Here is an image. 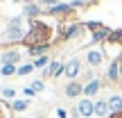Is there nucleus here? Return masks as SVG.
<instances>
[{
	"label": "nucleus",
	"mask_w": 122,
	"mask_h": 118,
	"mask_svg": "<svg viewBox=\"0 0 122 118\" xmlns=\"http://www.w3.org/2000/svg\"><path fill=\"white\" fill-rule=\"evenodd\" d=\"M52 41V27L48 23L39 21H27V32H25V39H23V45L30 48V45H36V43H50Z\"/></svg>",
	"instance_id": "f257e3e1"
},
{
	"label": "nucleus",
	"mask_w": 122,
	"mask_h": 118,
	"mask_svg": "<svg viewBox=\"0 0 122 118\" xmlns=\"http://www.w3.org/2000/svg\"><path fill=\"white\" fill-rule=\"evenodd\" d=\"M86 32V25L81 21H61L59 23V36L54 39V43H66V41L79 39Z\"/></svg>",
	"instance_id": "f03ea898"
},
{
	"label": "nucleus",
	"mask_w": 122,
	"mask_h": 118,
	"mask_svg": "<svg viewBox=\"0 0 122 118\" xmlns=\"http://www.w3.org/2000/svg\"><path fill=\"white\" fill-rule=\"evenodd\" d=\"M45 14L52 16V18H59V23L61 21H75V16H77V7H75L72 2H59V5H54V7L45 9Z\"/></svg>",
	"instance_id": "7ed1b4c3"
},
{
	"label": "nucleus",
	"mask_w": 122,
	"mask_h": 118,
	"mask_svg": "<svg viewBox=\"0 0 122 118\" xmlns=\"http://www.w3.org/2000/svg\"><path fill=\"white\" fill-rule=\"evenodd\" d=\"M81 73H84V64H81V59H79V57H72V59L66 61L63 77L68 79V82H72V79H79V77H81Z\"/></svg>",
	"instance_id": "20e7f679"
},
{
	"label": "nucleus",
	"mask_w": 122,
	"mask_h": 118,
	"mask_svg": "<svg viewBox=\"0 0 122 118\" xmlns=\"http://www.w3.org/2000/svg\"><path fill=\"white\" fill-rule=\"evenodd\" d=\"M63 70H66V61H61V59H52L48 66H45L43 70H41V79H57L63 75Z\"/></svg>",
	"instance_id": "39448f33"
},
{
	"label": "nucleus",
	"mask_w": 122,
	"mask_h": 118,
	"mask_svg": "<svg viewBox=\"0 0 122 118\" xmlns=\"http://www.w3.org/2000/svg\"><path fill=\"white\" fill-rule=\"evenodd\" d=\"M104 84H111V86H118V84H122V77H120V57H115L113 61L109 64V68H106L104 73Z\"/></svg>",
	"instance_id": "423d86ee"
},
{
	"label": "nucleus",
	"mask_w": 122,
	"mask_h": 118,
	"mask_svg": "<svg viewBox=\"0 0 122 118\" xmlns=\"http://www.w3.org/2000/svg\"><path fill=\"white\" fill-rule=\"evenodd\" d=\"M75 109H77L79 118H93V116H95V100L81 96L77 100V105H75Z\"/></svg>",
	"instance_id": "0eeeda50"
},
{
	"label": "nucleus",
	"mask_w": 122,
	"mask_h": 118,
	"mask_svg": "<svg viewBox=\"0 0 122 118\" xmlns=\"http://www.w3.org/2000/svg\"><path fill=\"white\" fill-rule=\"evenodd\" d=\"M63 96L70 98V100H79V98L84 96V82H81V79L66 82V86H63Z\"/></svg>",
	"instance_id": "6e6552de"
},
{
	"label": "nucleus",
	"mask_w": 122,
	"mask_h": 118,
	"mask_svg": "<svg viewBox=\"0 0 122 118\" xmlns=\"http://www.w3.org/2000/svg\"><path fill=\"white\" fill-rule=\"evenodd\" d=\"M20 59H23V55H20V50H18L16 45L5 48L2 52H0V66H5V64H16V66H20Z\"/></svg>",
	"instance_id": "1a4fd4ad"
},
{
	"label": "nucleus",
	"mask_w": 122,
	"mask_h": 118,
	"mask_svg": "<svg viewBox=\"0 0 122 118\" xmlns=\"http://www.w3.org/2000/svg\"><path fill=\"white\" fill-rule=\"evenodd\" d=\"M84 61L88 64V68H97V66H102V64H104V50L88 48L86 55H84Z\"/></svg>",
	"instance_id": "9d476101"
},
{
	"label": "nucleus",
	"mask_w": 122,
	"mask_h": 118,
	"mask_svg": "<svg viewBox=\"0 0 122 118\" xmlns=\"http://www.w3.org/2000/svg\"><path fill=\"white\" fill-rule=\"evenodd\" d=\"M102 86H104V79L102 77H93L91 82H86L84 84V98H97L100 96V91H102Z\"/></svg>",
	"instance_id": "9b49d317"
},
{
	"label": "nucleus",
	"mask_w": 122,
	"mask_h": 118,
	"mask_svg": "<svg viewBox=\"0 0 122 118\" xmlns=\"http://www.w3.org/2000/svg\"><path fill=\"white\" fill-rule=\"evenodd\" d=\"M43 14H45V9L41 7V5L36 2V0H34V2H30V5H25V7H23V16H25L27 21H34V18H41Z\"/></svg>",
	"instance_id": "f8f14e48"
},
{
	"label": "nucleus",
	"mask_w": 122,
	"mask_h": 118,
	"mask_svg": "<svg viewBox=\"0 0 122 118\" xmlns=\"http://www.w3.org/2000/svg\"><path fill=\"white\" fill-rule=\"evenodd\" d=\"M54 41H50V43H36V45H30L27 48V57L36 59V57H43V55H48L50 50H52Z\"/></svg>",
	"instance_id": "ddd939ff"
},
{
	"label": "nucleus",
	"mask_w": 122,
	"mask_h": 118,
	"mask_svg": "<svg viewBox=\"0 0 122 118\" xmlns=\"http://www.w3.org/2000/svg\"><path fill=\"white\" fill-rule=\"evenodd\" d=\"M111 27H106V25H102L100 30H95V32H91V41L93 43H102V41H106L109 43V36H111Z\"/></svg>",
	"instance_id": "4468645a"
},
{
	"label": "nucleus",
	"mask_w": 122,
	"mask_h": 118,
	"mask_svg": "<svg viewBox=\"0 0 122 118\" xmlns=\"http://www.w3.org/2000/svg\"><path fill=\"white\" fill-rule=\"evenodd\" d=\"M106 100H109V109H111V114L122 116V93H111Z\"/></svg>",
	"instance_id": "2eb2a0df"
},
{
	"label": "nucleus",
	"mask_w": 122,
	"mask_h": 118,
	"mask_svg": "<svg viewBox=\"0 0 122 118\" xmlns=\"http://www.w3.org/2000/svg\"><path fill=\"white\" fill-rule=\"evenodd\" d=\"M109 114H111L109 100H106V98H97V100H95V116L97 118H106Z\"/></svg>",
	"instance_id": "dca6fc26"
},
{
	"label": "nucleus",
	"mask_w": 122,
	"mask_h": 118,
	"mask_svg": "<svg viewBox=\"0 0 122 118\" xmlns=\"http://www.w3.org/2000/svg\"><path fill=\"white\" fill-rule=\"evenodd\" d=\"M27 107H30V100H27V98H16V100H11V111L14 114H25Z\"/></svg>",
	"instance_id": "f3484780"
},
{
	"label": "nucleus",
	"mask_w": 122,
	"mask_h": 118,
	"mask_svg": "<svg viewBox=\"0 0 122 118\" xmlns=\"http://www.w3.org/2000/svg\"><path fill=\"white\" fill-rule=\"evenodd\" d=\"M16 89H14V86H2V89H0V98H2V100H7V102H11V100H16Z\"/></svg>",
	"instance_id": "a211bd4d"
},
{
	"label": "nucleus",
	"mask_w": 122,
	"mask_h": 118,
	"mask_svg": "<svg viewBox=\"0 0 122 118\" xmlns=\"http://www.w3.org/2000/svg\"><path fill=\"white\" fill-rule=\"evenodd\" d=\"M34 64H32V61H27V64H20V66H18V77H27V75H32V73H34Z\"/></svg>",
	"instance_id": "6ab92c4d"
},
{
	"label": "nucleus",
	"mask_w": 122,
	"mask_h": 118,
	"mask_svg": "<svg viewBox=\"0 0 122 118\" xmlns=\"http://www.w3.org/2000/svg\"><path fill=\"white\" fill-rule=\"evenodd\" d=\"M18 73V66L16 64H5V66H0V75L2 77H11V75H16Z\"/></svg>",
	"instance_id": "aec40b11"
},
{
	"label": "nucleus",
	"mask_w": 122,
	"mask_h": 118,
	"mask_svg": "<svg viewBox=\"0 0 122 118\" xmlns=\"http://www.w3.org/2000/svg\"><path fill=\"white\" fill-rule=\"evenodd\" d=\"M50 61H52V59H50V55H43V57H36V59H32V64H34V68H36V70H43L45 66L50 64Z\"/></svg>",
	"instance_id": "412c9836"
},
{
	"label": "nucleus",
	"mask_w": 122,
	"mask_h": 118,
	"mask_svg": "<svg viewBox=\"0 0 122 118\" xmlns=\"http://www.w3.org/2000/svg\"><path fill=\"white\" fill-rule=\"evenodd\" d=\"M30 86L34 89V93H41V91H43V89H45V79H41V77H36L34 82L30 84Z\"/></svg>",
	"instance_id": "4be33fe9"
},
{
	"label": "nucleus",
	"mask_w": 122,
	"mask_h": 118,
	"mask_svg": "<svg viewBox=\"0 0 122 118\" xmlns=\"http://www.w3.org/2000/svg\"><path fill=\"white\" fill-rule=\"evenodd\" d=\"M84 25H86L88 32H95V30H100L104 23H100V21H84Z\"/></svg>",
	"instance_id": "5701e85b"
},
{
	"label": "nucleus",
	"mask_w": 122,
	"mask_h": 118,
	"mask_svg": "<svg viewBox=\"0 0 122 118\" xmlns=\"http://www.w3.org/2000/svg\"><path fill=\"white\" fill-rule=\"evenodd\" d=\"M23 18L25 16H14L7 21V27H23Z\"/></svg>",
	"instance_id": "b1692460"
},
{
	"label": "nucleus",
	"mask_w": 122,
	"mask_h": 118,
	"mask_svg": "<svg viewBox=\"0 0 122 118\" xmlns=\"http://www.w3.org/2000/svg\"><path fill=\"white\" fill-rule=\"evenodd\" d=\"M109 43H122V30H113V32H111Z\"/></svg>",
	"instance_id": "393cba45"
},
{
	"label": "nucleus",
	"mask_w": 122,
	"mask_h": 118,
	"mask_svg": "<svg viewBox=\"0 0 122 118\" xmlns=\"http://www.w3.org/2000/svg\"><path fill=\"white\" fill-rule=\"evenodd\" d=\"M36 2H39L43 9H50V7H54V5H59V0H36Z\"/></svg>",
	"instance_id": "a878e982"
},
{
	"label": "nucleus",
	"mask_w": 122,
	"mask_h": 118,
	"mask_svg": "<svg viewBox=\"0 0 122 118\" xmlns=\"http://www.w3.org/2000/svg\"><path fill=\"white\" fill-rule=\"evenodd\" d=\"M23 96H25V98H27V100H30V98H34V96H36V93H34V89H32V86H30V84H27V86H25V89H23Z\"/></svg>",
	"instance_id": "bb28decb"
},
{
	"label": "nucleus",
	"mask_w": 122,
	"mask_h": 118,
	"mask_svg": "<svg viewBox=\"0 0 122 118\" xmlns=\"http://www.w3.org/2000/svg\"><path fill=\"white\" fill-rule=\"evenodd\" d=\"M68 2H72L77 9H81V7H86V0H68Z\"/></svg>",
	"instance_id": "cd10ccee"
},
{
	"label": "nucleus",
	"mask_w": 122,
	"mask_h": 118,
	"mask_svg": "<svg viewBox=\"0 0 122 118\" xmlns=\"http://www.w3.org/2000/svg\"><path fill=\"white\" fill-rule=\"evenodd\" d=\"M57 116L59 118H68V111H66L63 107H59V109H57Z\"/></svg>",
	"instance_id": "c85d7f7f"
},
{
	"label": "nucleus",
	"mask_w": 122,
	"mask_h": 118,
	"mask_svg": "<svg viewBox=\"0 0 122 118\" xmlns=\"http://www.w3.org/2000/svg\"><path fill=\"white\" fill-rule=\"evenodd\" d=\"M100 0H86V7H93V5H97Z\"/></svg>",
	"instance_id": "c756f323"
},
{
	"label": "nucleus",
	"mask_w": 122,
	"mask_h": 118,
	"mask_svg": "<svg viewBox=\"0 0 122 118\" xmlns=\"http://www.w3.org/2000/svg\"><path fill=\"white\" fill-rule=\"evenodd\" d=\"M120 77H122V55H120Z\"/></svg>",
	"instance_id": "7c9ffc66"
},
{
	"label": "nucleus",
	"mask_w": 122,
	"mask_h": 118,
	"mask_svg": "<svg viewBox=\"0 0 122 118\" xmlns=\"http://www.w3.org/2000/svg\"><path fill=\"white\" fill-rule=\"evenodd\" d=\"M2 114H5V111H2V107H0V118H2Z\"/></svg>",
	"instance_id": "2f4dec72"
},
{
	"label": "nucleus",
	"mask_w": 122,
	"mask_h": 118,
	"mask_svg": "<svg viewBox=\"0 0 122 118\" xmlns=\"http://www.w3.org/2000/svg\"><path fill=\"white\" fill-rule=\"evenodd\" d=\"M36 118H45V116H36Z\"/></svg>",
	"instance_id": "473e14b6"
},
{
	"label": "nucleus",
	"mask_w": 122,
	"mask_h": 118,
	"mask_svg": "<svg viewBox=\"0 0 122 118\" xmlns=\"http://www.w3.org/2000/svg\"><path fill=\"white\" fill-rule=\"evenodd\" d=\"M18 118H27V116H18Z\"/></svg>",
	"instance_id": "72a5a7b5"
},
{
	"label": "nucleus",
	"mask_w": 122,
	"mask_h": 118,
	"mask_svg": "<svg viewBox=\"0 0 122 118\" xmlns=\"http://www.w3.org/2000/svg\"><path fill=\"white\" fill-rule=\"evenodd\" d=\"M120 118H122V116H120Z\"/></svg>",
	"instance_id": "f704fd0d"
}]
</instances>
